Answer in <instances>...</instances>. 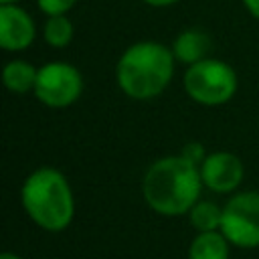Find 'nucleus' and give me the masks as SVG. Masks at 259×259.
Segmentation results:
<instances>
[{
    "label": "nucleus",
    "mask_w": 259,
    "mask_h": 259,
    "mask_svg": "<svg viewBox=\"0 0 259 259\" xmlns=\"http://www.w3.org/2000/svg\"><path fill=\"white\" fill-rule=\"evenodd\" d=\"M180 156H184L188 162H192V164L200 166L208 154H206V150H204V146H202L200 142H188V144H184V148H182Z\"/></svg>",
    "instance_id": "nucleus-15"
},
{
    "label": "nucleus",
    "mask_w": 259,
    "mask_h": 259,
    "mask_svg": "<svg viewBox=\"0 0 259 259\" xmlns=\"http://www.w3.org/2000/svg\"><path fill=\"white\" fill-rule=\"evenodd\" d=\"M221 233L235 247H259V192L243 190L223 206Z\"/></svg>",
    "instance_id": "nucleus-5"
},
{
    "label": "nucleus",
    "mask_w": 259,
    "mask_h": 259,
    "mask_svg": "<svg viewBox=\"0 0 259 259\" xmlns=\"http://www.w3.org/2000/svg\"><path fill=\"white\" fill-rule=\"evenodd\" d=\"M142 2H146L148 6H154V8H166V6H172L178 0H142Z\"/></svg>",
    "instance_id": "nucleus-17"
},
{
    "label": "nucleus",
    "mask_w": 259,
    "mask_h": 259,
    "mask_svg": "<svg viewBox=\"0 0 259 259\" xmlns=\"http://www.w3.org/2000/svg\"><path fill=\"white\" fill-rule=\"evenodd\" d=\"M42 38L55 49H65L73 40V22L67 18V14L47 16L42 24Z\"/></svg>",
    "instance_id": "nucleus-13"
},
{
    "label": "nucleus",
    "mask_w": 259,
    "mask_h": 259,
    "mask_svg": "<svg viewBox=\"0 0 259 259\" xmlns=\"http://www.w3.org/2000/svg\"><path fill=\"white\" fill-rule=\"evenodd\" d=\"M221 221H223V206H219L212 200H198L188 210V223L198 233L221 231Z\"/></svg>",
    "instance_id": "nucleus-12"
},
{
    "label": "nucleus",
    "mask_w": 259,
    "mask_h": 259,
    "mask_svg": "<svg viewBox=\"0 0 259 259\" xmlns=\"http://www.w3.org/2000/svg\"><path fill=\"white\" fill-rule=\"evenodd\" d=\"M83 91V77L77 67L63 61H53L42 67H38L34 95L36 99L51 107V109H63L73 105Z\"/></svg>",
    "instance_id": "nucleus-6"
},
{
    "label": "nucleus",
    "mask_w": 259,
    "mask_h": 259,
    "mask_svg": "<svg viewBox=\"0 0 259 259\" xmlns=\"http://www.w3.org/2000/svg\"><path fill=\"white\" fill-rule=\"evenodd\" d=\"M200 168L184 156H164L150 164L142 180V196L146 204L164 217L188 214L200 200L202 190Z\"/></svg>",
    "instance_id": "nucleus-1"
},
{
    "label": "nucleus",
    "mask_w": 259,
    "mask_h": 259,
    "mask_svg": "<svg viewBox=\"0 0 259 259\" xmlns=\"http://www.w3.org/2000/svg\"><path fill=\"white\" fill-rule=\"evenodd\" d=\"M18 0H0V4H16Z\"/></svg>",
    "instance_id": "nucleus-19"
},
{
    "label": "nucleus",
    "mask_w": 259,
    "mask_h": 259,
    "mask_svg": "<svg viewBox=\"0 0 259 259\" xmlns=\"http://www.w3.org/2000/svg\"><path fill=\"white\" fill-rule=\"evenodd\" d=\"M200 168V178L202 184L219 194H229L235 192L245 176V166L241 158L233 152H212L204 158V162L198 166Z\"/></svg>",
    "instance_id": "nucleus-7"
},
{
    "label": "nucleus",
    "mask_w": 259,
    "mask_h": 259,
    "mask_svg": "<svg viewBox=\"0 0 259 259\" xmlns=\"http://www.w3.org/2000/svg\"><path fill=\"white\" fill-rule=\"evenodd\" d=\"M75 2L77 0H36V6L47 16H59V14H67L75 6Z\"/></svg>",
    "instance_id": "nucleus-14"
},
{
    "label": "nucleus",
    "mask_w": 259,
    "mask_h": 259,
    "mask_svg": "<svg viewBox=\"0 0 259 259\" xmlns=\"http://www.w3.org/2000/svg\"><path fill=\"white\" fill-rule=\"evenodd\" d=\"M176 59L170 47L156 40L130 45L115 65L119 89L138 101L158 97L174 77Z\"/></svg>",
    "instance_id": "nucleus-2"
},
{
    "label": "nucleus",
    "mask_w": 259,
    "mask_h": 259,
    "mask_svg": "<svg viewBox=\"0 0 259 259\" xmlns=\"http://www.w3.org/2000/svg\"><path fill=\"white\" fill-rule=\"evenodd\" d=\"M36 75H38V69L32 63H28L24 59H12L4 65L2 81L10 93L24 95L28 91H34Z\"/></svg>",
    "instance_id": "nucleus-10"
},
{
    "label": "nucleus",
    "mask_w": 259,
    "mask_h": 259,
    "mask_svg": "<svg viewBox=\"0 0 259 259\" xmlns=\"http://www.w3.org/2000/svg\"><path fill=\"white\" fill-rule=\"evenodd\" d=\"M20 200L28 219L49 233L67 229L75 217L71 184L53 166H40L26 176L20 188Z\"/></svg>",
    "instance_id": "nucleus-3"
},
{
    "label": "nucleus",
    "mask_w": 259,
    "mask_h": 259,
    "mask_svg": "<svg viewBox=\"0 0 259 259\" xmlns=\"http://www.w3.org/2000/svg\"><path fill=\"white\" fill-rule=\"evenodd\" d=\"M182 83L186 95L198 105L206 107H219L231 101L239 85L235 69L229 63L212 57L188 65Z\"/></svg>",
    "instance_id": "nucleus-4"
},
{
    "label": "nucleus",
    "mask_w": 259,
    "mask_h": 259,
    "mask_svg": "<svg viewBox=\"0 0 259 259\" xmlns=\"http://www.w3.org/2000/svg\"><path fill=\"white\" fill-rule=\"evenodd\" d=\"M36 26L32 16L18 4H0V47L16 53L34 42Z\"/></svg>",
    "instance_id": "nucleus-8"
},
{
    "label": "nucleus",
    "mask_w": 259,
    "mask_h": 259,
    "mask_svg": "<svg viewBox=\"0 0 259 259\" xmlns=\"http://www.w3.org/2000/svg\"><path fill=\"white\" fill-rule=\"evenodd\" d=\"M243 4H245V8L249 10V14L259 20V0H243Z\"/></svg>",
    "instance_id": "nucleus-16"
},
{
    "label": "nucleus",
    "mask_w": 259,
    "mask_h": 259,
    "mask_svg": "<svg viewBox=\"0 0 259 259\" xmlns=\"http://www.w3.org/2000/svg\"><path fill=\"white\" fill-rule=\"evenodd\" d=\"M231 243L221 231L198 233L188 245V259H229Z\"/></svg>",
    "instance_id": "nucleus-11"
},
{
    "label": "nucleus",
    "mask_w": 259,
    "mask_h": 259,
    "mask_svg": "<svg viewBox=\"0 0 259 259\" xmlns=\"http://www.w3.org/2000/svg\"><path fill=\"white\" fill-rule=\"evenodd\" d=\"M172 53L176 63H184V65H194L202 59L208 57L212 42L210 36L200 30V28H186L182 30L174 40H172Z\"/></svg>",
    "instance_id": "nucleus-9"
},
{
    "label": "nucleus",
    "mask_w": 259,
    "mask_h": 259,
    "mask_svg": "<svg viewBox=\"0 0 259 259\" xmlns=\"http://www.w3.org/2000/svg\"><path fill=\"white\" fill-rule=\"evenodd\" d=\"M0 259H22L20 255H16V253H10V251H4L2 255H0Z\"/></svg>",
    "instance_id": "nucleus-18"
}]
</instances>
